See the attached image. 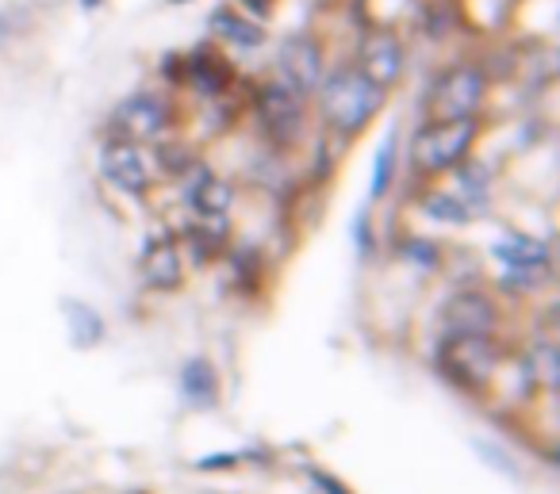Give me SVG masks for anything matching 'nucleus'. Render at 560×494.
<instances>
[{
  "label": "nucleus",
  "instance_id": "obj_1",
  "mask_svg": "<svg viewBox=\"0 0 560 494\" xmlns=\"http://www.w3.org/2000/svg\"><path fill=\"white\" fill-rule=\"evenodd\" d=\"M480 246L483 280L518 315L529 303L557 292V238L522 223L495 219Z\"/></svg>",
  "mask_w": 560,
  "mask_h": 494
},
{
  "label": "nucleus",
  "instance_id": "obj_2",
  "mask_svg": "<svg viewBox=\"0 0 560 494\" xmlns=\"http://www.w3.org/2000/svg\"><path fill=\"white\" fill-rule=\"evenodd\" d=\"M392 108V93L365 78L350 58H330L319 89L312 93L315 131L335 139L342 150H353Z\"/></svg>",
  "mask_w": 560,
  "mask_h": 494
},
{
  "label": "nucleus",
  "instance_id": "obj_3",
  "mask_svg": "<svg viewBox=\"0 0 560 494\" xmlns=\"http://www.w3.org/2000/svg\"><path fill=\"white\" fill-rule=\"evenodd\" d=\"M242 127L257 146L296 157L315 134L312 101L289 89L284 81H277L272 73L246 78V85H242Z\"/></svg>",
  "mask_w": 560,
  "mask_h": 494
},
{
  "label": "nucleus",
  "instance_id": "obj_4",
  "mask_svg": "<svg viewBox=\"0 0 560 494\" xmlns=\"http://www.w3.org/2000/svg\"><path fill=\"white\" fill-rule=\"evenodd\" d=\"M495 116L476 119H430L419 116L411 134H404V180L399 185H430L445 180L465 157L488 142V131Z\"/></svg>",
  "mask_w": 560,
  "mask_h": 494
},
{
  "label": "nucleus",
  "instance_id": "obj_5",
  "mask_svg": "<svg viewBox=\"0 0 560 494\" xmlns=\"http://www.w3.org/2000/svg\"><path fill=\"white\" fill-rule=\"evenodd\" d=\"M514 333H472V338H430V372L442 387L460 399L483 402L499 384V372L511 361Z\"/></svg>",
  "mask_w": 560,
  "mask_h": 494
},
{
  "label": "nucleus",
  "instance_id": "obj_6",
  "mask_svg": "<svg viewBox=\"0 0 560 494\" xmlns=\"http://www.w3.org/2000/svg\"><path fill=\"white\" fill-rule=\"evenodd\" d=\"M89 165H93L96 185H101V192H108V200L131 211H158L165 188L158 180L150 146L116 139V134H96Z\"/></svg>",
  "mask_w": 560,
  "mask_h": 494
},
{
  "label": "nucleus",
  "instance_id": "obj_7",
  "mask_svg": "<svg viewBox=\"0 0 560 494\" xmlns=\"http://www.w3.org/2000/svg\"><path fill=\"white\" fill-rule=\"evenodd\" d=\"M491 96H495V81H491L483 58L457 55V58H445L427 78L419 116H430V119L491 116Z\"/></svg>",
  "mask_w": 560,
  "mask_h": 494
},
{
  "label": "nucleus",
  "instance_id": "obj_8",
  "mask_svg": "<svg viewBox=\"0 0 560 494\" xmlns=\"http://www.w3.org/2000/svg\"><path fill=\"white\" fill-rule=\"evenodd\" d=\"M514 310L491 292L488 280L445 284L430 310V338H472V333H514Z\"/></svg>",
  "mask_w": 560,
  "mask_h": 494
},
{
  "label": "nucleus",
  "instance_id": "obj_9",
  "mask_svg": "<svg viewBox=\"0 0 560 494\" xmlns=\"http://www.w3.org/2000/svg\"><path fill=\"white\" fill-rule=\"evenodd\" d=\"M188 127V104L177 93L162 85H142L124 93L104 116L101 134H116V139L139 142V146H154L165 134L185 131Z\"/></svg>",
  "mask_w": 560,
  "mask_h": 494
},
{
  "label": "nucleus",
  "instance_id": "obj_10",
  "mask_svg": "<svg viewBox=\"0 0 560 494\" xmlns=\"http://www.w3.org/2000/svg\"><path fill=\"white\" fill-rule=\"evenodd\" d=\"M131 269H135L139 295H147V299H177L188 287L192 272L185 264V254H180V242L170 215H154L142 226Z\"/></svg>",
  "mask_w": 560,
  "mask_h": 494
},
{
  "label": "nucleus",
  "instance_id": "obj_11",
  "mask_svg": "<svg viewBox=\"0 0 560 494\" xmlns=\"http://www.w3.org/2000/svg\"><path fill=\"white\" fill-rule=\"evenodd\" d=\"M165 192L173 196V208L177 215H188V219H238L242 203L249 200L242 192L238 177L223 165H215L211 150L185 173L180 180H173Z\"/></svg>",
  "mask_w": 560,
  "mask_h": 494
},
{
  "label": "nucleus",
  "instance_id": "obj_12",
  "mask_svg": "<svg viewBox=\"0 0 560 494\" xmlns=\"http://www.w3.org/2000/svg\"><path fill=\"white\" fill-rule=\"evenodd\" d=\"M246 78H242L238 62H234L226 50H219L211 39H200L196 47L180 50V85L177 96L188 108H200V104L231 101L242 93Z\"/></svg>",
  "mask_w": 560,
  "mask_h": 494
},
{
  "label": "nucleus",
  "instance_id": "obj_13",
  "mask_svg": "<svg viewBox=\"0 0 560 494\" xmlns=\"http://www.w3.org/2000/svg\"><path fill=\"white\" fill-rule=\"evenodd\" d=\"M215 277L223 280V292L234 303L257 307L272 292V284H277V257H272V249L261 238H249V234L238 231V238L231 242L223 261L215 264Z\"/></svg>",
  "mask_w": 560,
  "mask_h": 494
},
{
  "label": "nucleus",
  "instance_id": "obj_14",
  "mask_svg": "<svg viewBox=\"0 0 560 494\" xmlns=\"http://www.w3.org/2000/svg\"><path fill=\"white\" fill-rule=\"evenodd\" d=\"M373 85H381L384 93L396 96L407 85L411 73V43L407 32H392V27H361L353 55H346Z\"/></svg>",
  "mask_w": 560,
  "mask_h": 494
},
{
  "label": "nucleus",
  "instance_id": "obj_15",
  "mask_svg": "<svg viewBox=\"0 0 560 494\" xmlns=\"http://www.w3.org/2000/svg\"><path fill=\"white\" fill-rule=\"evenodd\" d=\"M450 246H453V238L430 234L415 223H399V226H392V231H384L381 261L407 272V277L419 280V284H430V280L445 277V269H450Z\"/></svg>",
  "mask_w": 560,
  "mask_h": 494
},
{
  "label": "nucleus",
  "instance_id": "obj_16",
  "mask_svg": "<svg viewBox=\"0 0 560 494\" xmlns=\"http://www.w3.org/2000/svg\"><path fill=\"white\" fill-rule=\"evenodd\" d=\"M327 66H330V47H327V39H323V32H315V27H296V32H289L272 47V58H269L272 78L284 81L289 89H296L307 101H312V93L319 89Z\"/></svg>",
  "mask_w": 560,
  "mask_h": 494
},
{
  "label": "nucleus",
  "instance_id": "obj_17",
  "mask_svg": "<svg viewBox=\"0 0 560 494\" xmlns=\"http://www.w3.org/2000/svg\"><path fill=\"white\" fill-rule=\"evenodd\" d=\"M445 185L460 196V203L468 208L476 226L495 223L499 211H503V165H495V157L488 154V142H483L472 157H465V162L445 177Z\"/></svg>",
  "mask_w": 560,
  "mask_h": 494
},
{
  "label": "nucleus",
  "instance_id": "obj_18",
  "mask_svg": "<svg viewBox=\"0 0 560 494\" xmlns=\"http://www.w3.org/2000/svg\"><path fill=\"white\" fill-rule=\"evenodd\" d=\"M404 215L415 226L430 234H442V238H465L468 231H476L472 215L460 203V196L453 192L445 180H430V185H411L404 200Z\"/></svg>",
  "mask_w": 560,
  "mask_h": 494
},
{
  "label": "nucleus",
  "instance_id": "obj_19",
  "mask_svg": "<svg viewBox=\"0 0 560 494\" xmlns=\"http://www.w3.org/2000/svg\"><path fill=\"white\" fill-rule=\"evenodd\" d=\"M173 231H177L180 254L192 277H208L215 272V264L223 261V254L231 249V242L238 238V219H188L173 215Z\"/></svg>",
  "mask_w": 560,
  "mask_h": 494
},
{
  "label": "nucleus",
  "instance_id": "obj_20",
  "mask_svg": "<svg viewBox=\"0 0 560 494\" xmlns=\"http://www.w3.org/2000/svg\"><path fill=\"white\" fill-rule=\"evenodd\" d=\"M173 391L188 414H215L226 399L223 368L211 353H188L173 372Z\"/></svg>",
  "mask_w": 560,
  "mask_h": 494
},
{
  "label": "nucleus",
  "instance_id": "obj_21",
  "mask_svg": "<svg viewBox=\"0 0 560 494\" xmlns=\"http://www.w3.org/2000/svg\"><path fill=\"white\" fill-rule=\"evenodd\" d=\"M208 39L215 43L219 50H226V55L238 62L242 55H261L265 47H269V27L257 24L254 16H246L242 9H234L231 0H223V4H215V9L208 12Z\"/></svg>",
  "mask_w": 560,
  "mask_h": 494
},
{
  "label": "nucleus",
  "instance_id": "obj_22",
  "mask_svg": "<svg viewBox=\"0 0 560 494\" xmlns=\"http://www.w3.org/2000/svg\"><path fill=\"white\" fill-rule=\"evenodd\" d=\"M58 322H62L66 345L73 353H96L112 341V318L101 303L89 295H62L58 299Z\"/></svg>",
  "mask_w": 560,
  "mask_h": 494
},
{
  "label": "nucleus",
  "instance_id": "obj_23",
  "mask_svg": "<svg viewBox=\"0 0 560 494\" xmlns=\"http://www.w3.org/2000/svg\"><path fill=\"white\" fill-rule=\"evenodd\" d=\"M404 180V124H388L373 150V165H369V185H365V203L373 208H388L399 192Z\"/></svg>",
  "mask_w": 560,
  "mask_h": 494
},
{
  "label": "nucleus",
  "instance_id": "obj_24",
  "mask_svg": "<svg viewBox=\"0 0 560 494\" xmlns=\"http://www.w3.org/2000/svg\"><path fill=\"white\" fill-rule=\"evenodd\" d=\"M468 452H472L491 475L503 479V483L529 486V463L522 460L514 440H506L503 433H468Z\"/></svg>",
  "mask_w": 560,
  "mask_h": 494
},
{
  "label": "nucleus",
  "instance_id": "obj_25",
  "mask_svg": "<svg viewBox=\"0 0 560 494\" xmlns=\"http://www.w3.org/2000/svg\"><path fill=\"white\" fill-rule=\"evenodd\" d=\"M346 242H350L358 269H376L384 254V211L361 200L350 215V226H346Z\"/></svg>",
  "mask_w": 560,
  "mask_h": 494
},
{
  "label": "nucleus",
  "instance_id": "obj_26",
  "mask_svg": "<svg viewBox=\"0 0 560 494\" xmlns=\"http://www.w3.org/2000/svg\"><path fill=\"white\" fill-rule=\"evenodd\" d=\"M422 0H350L353 24L361 27H392V32H407L419 16Z\"/></svg>",
  "mask_w": 560,
  "mask_h": 494
},
{
  "label": "nucleus",
  "instance_id": "obj_27",
  "mask_svg": "<svg viewBox=\"0 0 560 494\" xmlns=\"http://www.w3.org/2000/svg\"><path fill=\"white\" fill-rule=\"evenodd\" d=\"M300 479H304L307 494H358L350 486V479H342L323 460H300Z\"/></svg>",
  "mask_w": 560,
  "mask_h": 494
},
{
  "label": "nucleus",
  "instance_id": "obj_28",
  "mask_svg": "<svg viewBox=\"0 0 560 494\" xmlns=\"http://www.w3.org/2000/svg\"><path fill=\"white\" fill-rule=\"evenodd\" d=\"M188 468L196 475H238V471H249V463H246V448H219V452L196 456Z\"/></svg>",
  "mask_w": 560,
  "mask_h": 494
},
{
  "label": "nucleus",
  "instance_id": "obj_29",
  "mask_svg": "<svg viewBox=\"0 0 560 494\" xmlns=\"http://www.w3.org/2000/svg\"><path fill=\"white\" fill-rule=\"evenodd\" d=\"M231 4H234V9L246 12V16H254L257 24L269 27L272 16H277V4H280V0H231Z\"/></svg>",
  "mask_w": 560,
  "mask_h": 494
},
{
  "label": "nucleus",
  "instance_id": "obj_30",
  "mask_svg": "<svg viewBox=\"0 0 560 494\" xmlns=\"http://www.w3.org/2000/svg\"><path fill=\"white\" fill-rule=\"evenodd\" d=\"M104 4H108V0H78V9H81V12H101Z\"/></svg>",
  "mask_w": 560,
  "mask_h": 494
},
{
  "label": "nucleus",
  "instance_id": "obj_31",
  "mask_svg": "<svg viewBox=\"0 0 560 494\" xmlns=\"http://www.w3.org/2000/svg\"><path fill=\"white\" fill-rule=\"evenodd\" d=\"M196 494H231V491H219V486H203V491H196Z\"/></svg>",
  "mask_w": 560,
  "mask_h": 494
},
{
  "label": "nucleus",
  "instance_id": "obj_32",
  "mask_svg": "<svg viewBox=\"0 0 560 494\" xmlns=\"http://www.w3.org/2000/svg\"><path fill=\"white\" fill-rule=\"evenodd\" d=\"M165 4H185V0H165Z\"/></svg>",
  "mask_w": 560,
  "mask_h": 494
},
{
  "label": "nucleus",
  "instance_id": "obj_33",
  "mask_svg": "<svg viewBox=\"0 0 560 494\" xmlns=\"http://www.w3.org/2000/svg\"><path fill=\"white\" fill-rule=\"evenodd\" d=\"M127 494H150V491H127Z\"/></svg>",
  "mask_w": 560,
  "mask_h": 494
}]
</instances>
